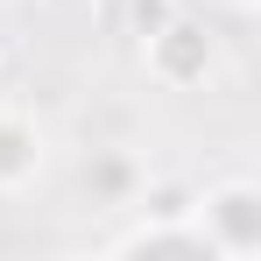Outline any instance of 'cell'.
Instances as JSON below:
<instances>
[{
	"label": "cell",
	"mask_w": 261,
	"mask_h": 261,
	"mask_svg": "<svg viewBox=\"0 0 261 261\" xmlns=\"http://www.w3.org/2000/svg\"><path fill=\"white\" fill-rule=\"evenodd\" d=\"M198 7H205V14H233V21L254 14V0H198Z\"/></svg>",
	"instance_id": "5b68a950"
},
{
	"label": "cell",
	"mask_w": 261,
	"mask_h": 261,
	"mask_svg": "<svg viewBox=\"0 0 261 261\" xmlns=\"http://www.w3.org/2000/svg\"><path fill=\"white\" fill-rule=\"evenodd\" d=\"M134 49H141V71H148L163 92H198L219 71V29L205 21L198 0H176L155 29L134 36Z\"/></svg>",
	"instance_id": "6da1fadb"
},
{
	"label": "cell",
	"mask_w": 261,
	"mask_h": 261,
	"mask_svg": "<svg viewBox=\"0 0 261 261\" xmlns=\"http://www.w3.org/2000/svg\"><path fill=\"white\" fill-rule=\"evenodd\" d=\"M49 7H92V0H49Z\"/></svg>",
	"instance_id": "8992f818"
},
{
	"label": "cell",
	"mask_w": 261,
	"mask_h": 261,
	"mask_svg": "<svg viewBox=\"0 0 261 261\" xmlns=\"http://www.w3.org/2000/svg\"><path fill=\"white\" fill-rule=\"evenodd\" d=\"M106 254H148V261H212V247H205V233L191 226V212H184V205H170V212L134 219L127 233H113V240H106Z\"/></svg>",
	"instance_id": "3957f363"
},
{
	"label": "cell",
	"mask_w": 261,
	"mask_h": 261,
	"mask_svg": "<svg viewBox=\"0 0 261 261\" xmlns=\"http://www.w3.org/2000/svg\"><path fill=\"white\" fill-rule=\"evenodd\" d=\"M43 170V127L21 106H0V191H21Z\"/></svg>",
	"instance_id": "277c9868"
},
{
	"label": "cell",
	"mask_w": 261,
	"mask_h": 261,
	"mask_svg": "<svg viewBox=\"0 0 261 261\" xmlns=\"http://www.w3.org/2000/svg\"><path fill=\"white\" fill-rule=\"evenodd\" d=\"M184 212H191V226L205 233L212 261H254V254H261V184H254L247 170L212 176Z\"/></svg>",
	"instance_id": "7a4b0ae2"
}]
</instances>
